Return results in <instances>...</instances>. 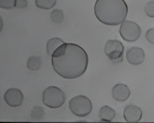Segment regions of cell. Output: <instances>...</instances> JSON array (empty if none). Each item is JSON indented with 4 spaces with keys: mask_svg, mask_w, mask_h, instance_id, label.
I'll return each instance as SVG.
<instances>
[{
    "mask_svg": "<svg viewBox=\"0 0 154 123\" xmlns=\"http://www.w3.org/2000/svg\"><path fill=\"white\" fill-rule=\"evenodd\" d=\"M145 53L140 47H132L126 52V58L130 64L137 66L143 63L145 59Z\"/></svg>",
    "mask_w": 154,
    "mask_h": 123,
    "instance_id": "obj_8",
    "label": "cell"
},
{
    "mask_svg": "<svg viewBox=\"0 0 154 123\" xmlns=\"http://www.w3.org/2000/svg\"><path fill=\"white\" fill-rule=\"evenodd\" d=\"M69 106L72 113L80 117L89 115L92 110L91 100L83 95L77 96L72 98L69 101Z\"/></svg>",
    "mask_w": 154,
    "mask_h": 123,
    "instance_id": "obj_4",
    "label": "cell"
},
{
    "mask_svg": "<svg viewBox=\"0 0 154 123\" xmlns=\"http://www.w3.org/2000/svg\"><path fill=\"white\" fill-rule=\"evenodd\" d=\"M144 10L148 17L154 18V1L147 2L145 6Z\"/></svg>",
    "mask_w": 154,
    "mask_h": 123,
    "instance_id": "obj_18",
    "label": "cell"
},
{
    "mask_svg": "<svg viewBox=\"0 0 154 123\" xmlns=\"http://www.w3.org/2000/svg\"><path fill=\"white\" fill-rule=\"evenodd\" d=\"M143 113L140 108L134 105L126 106L124 112V118L128 122H138L141 119Z\"/></svg>",
    "mask_w": 154,
    "mask_h": 123,
    "instance_id": "obj_9",
    "label": "cell"
},
{
    "mask_svg": "<svg viewBox=\"0 0 154 123\" xmlns=\"http://www.w3.org/2000/svg\"><path fill=\"white\" fill-rule=\"evenodd\" d=\"M119 32L121 38L128 42H133L139 39L141 30L140 26L135 22L125 20L122 22Z\"/></svg>",
    "mask_w": 154,
    "mask_h": 123,
    "instance_id": "obj_6",
    "label": "cell"
},
{
    "mask_svg": "<svg viewBox=\"0 0 154 123\" xmlns=\"http://www.w3.org/2000/svg\"><path fill=\"white\" fill-rule=\"evenodd\" d=\"M31 115L32 119L35 121L41 120L44 115V109L40 106H35L32 109Z\"/></svg>",
    "mask_w": 154,
    "mask_h": 123,
    "instance_id": "obj_16",
    "label": "cell"
},
{
    "mask_svg": "<svg viewBox=\"0 0 154 123\" xmlns=\"http://www.w3.org/2000/svg\"><path fill=\"white\" fill-rule=\"evenodd\" d=\"M51 56L53 69L66 79L79 78L87 70L88 55L84 49L76 44L64 43Z\"/></svg>",
    "mask_w": 154,
    "mask_h": 123,
    "instance_id": "obj_1",
    "label": "cell"
},
{
    "mask_svg": "<svg viewBox=\"0 0 154 123\" xmlns=\"http://www.w3.org/2000/svg\"><path fill=\"white\" fill-rule=\"evenodd\" d=\"M65 42L59 38H53L49 40L47 44V51L49 55L52 56L58 47Z\"/></svg>",
    "mask_w": 154,
    "mask_h": 123,
    "instance_id": "obj_12",
    "label": "cell"
},
{
    "mask_svg": "<svg viewBox=\"0 0 154 123\" xmlns=\"http://www.w3.org/2000/svg\"><path fill=\"white\" fill-rule=\"evenodd\" d=\"M16 0H0V7L10 10L15 7Z\"/></svg>",
    "mask_w": 154,
    "mask_h": 123,
    "instance_id": "obj_17",
    "label": "cell"
},
{
    "mask_svg": "<svg viewBox=\"0 0 154 123\" xmlns=\"http://www.w3.org/2000/svg\"><path fill=\"white\" fill-rule=\"evenodd\" d=\"M28 6L27 0H16L15 7L17 8H26Z\"/></svg>",
    "mask_w": 154,
    "mask_h": 123,
    "instance_id": "obj_20",
    "label": "cell"
},
{
    "mask_svg": "<svg viewBox=\"0 0 154 123\" xmlns=\"http://www.w3.org/2000/svg\"><path fill=\"white\" fill-rule=\"evenodd\" d=\"M50 18L54 23H61L64 19V14L63 10L57 9L53 10L50 14Z\"/></svg>",
    "mask_w": 154,
    "mask_h": 123,
    "instance_id": "obj_15",
    "label": "cell"
},
{
    "mask_svg": "<svg viewBox=\"0 0 154 123\" xmlns=\"http://www.w3.org/2000/svg\"><path fill=\"white\" fill-rule=\"evenodd\" d=\"M66 100L65 93L58 87H47L43 93V103L51 109H56L64 104Z\"/></svg>",
    "mask_w": 154,
    "mask_h": 123,
    "instance_id": "obj_3",
    "label": "cell"
},
{
    "mask_svg": "<svg viewBox=\"0 0 154 123\" xmlns=\"http://www.w3.org/2000/svg\"><path fill=\"white\" fill-rule=\"evenodd\" d=\"M116 115L115 111L109 106H105L101 108L99 112V116L102 121L111 122Z\"/></svg>",
    "mask_w": 154,
    "mask_h": 123,
    "instance_id": "obj_11",
    "label": "cell"
},
{
    "mask_svg": "<svg viewBox=\"0 0 154 123\" xmlns=\"http://www.w3.org/2000/svg\"><path fill=\"white\" fill-rule=\"evenodd\" d=\"M26 66L28 69L32 70H38L41 66V58L38 56H32L28 59Z\"/></svg>",
    "mask_w": 154,
    "mask_h": 123,
    "instance_id": "obj_13",
    "label": "cell"
},
{
    "mask_svg": "<svg viewBox=\"0 0 154 123\" xmlns=\"http://www.w3.org/2000/svg\"><path fill=\"white\" fill-rule=\"evenodd\" d=\"M104 51L112 63L116 64L123 61L124 46L121 41L116 40H109L106 43Z\"/></svg>",
    "mask_w": 154,
    "mask_h": 123,
    "instance_id": "obj_5",
    "label": "cell"
},
{
    "mask_svg": "<svg viewBox=\"0 0 154 123\" xmlns=\"http://www.w3.org/2000/svg\"><path fill=\"white\" fill-rule=\"evenodd\" d=\"M128 8L124 0H97L94 6L95 15L101 23L117 26L124 21Z\"/></svg>",
    "mask_w": 154,
    "mask_h": 123,
    "instance_id": "obj_2",
    "label": "cell"
},
{
    "mask_svg": "<svg viewBox=\"0 0 154 123\" xmlns=\"http://www.w3.org/2000/svg\"><path fill=\"white\" fill-rule=\"evenodd\" d=\"M146 38L149 43L154 44V28L147 30L146 34Z\"/></svg>",
    "mask_w": 154,
    "mask_h": 123,
    "instance_id": "obj_19",
    "label": "cell"
},
{
    "mask_svg": "<svg viewBox=\"0 0 154 123\" xmlns=\"http://www.w3.org/2000/svg\"><path fill=\"white\" fill-rule=\"evenodd\" d=\"M4 99L9 106L16 107L20 106L23 103V95L18 89L11 88L5 92Z\"/></svg>",
    "mask_w": 154,
    "mask_h": 123,
    "instance_id": "obj_7",
    "label": "cell"
},
{
    "mask_svg": "<svg viewBox=\"0 0 154 123\" xmlns=\"http://www.w3.org/2000/svg\"><path fill=\"white\" fill-rule=\"evenodd\" d=\"M57 0H35V4L38 8L44 10H49L55 5Z\"/></svg>",
    "mask_w": 154,
    "mask_h": 123,
    "instance_id": "obj_14",
    "label": "cell"
},
{
    "mask_svg": "<svg viewBox=\"0 0 154 123\" xmlns=\"http://www.w3.org/2000/svg\"><path fill=\"white\" fill-rule=\"evenodd\" d=\"M112 96L117 101L124 102L126 100L130 95V91L128 86L124 84H116L112 90Z\"/></svg>",
    "mask_w": 154,
    "mask_h": 123,
    "instance_id": "obj_10",
    "label": "cell"
}]
</instances>
